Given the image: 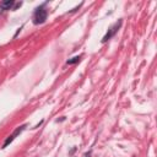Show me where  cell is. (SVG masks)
Instances as JSON below:
<instances>
[{
  "label": "cell",
  "instance_id": "cell-1",
  "mask_svg": "<svg viewBox=\"0 0 157 157\" xmlns=\"http://www.w3.org/2000/svg\"><path fill=\"white\" fill-rule=\"evenodd\" d=\"M48 17V11L44 9V5L39 6L36 9L34 13H33V23L34 25H40V23H44L45 20Z\"/></svg>",
  "mask_w": 157,
  "mask_h": 157
},
{
  "label": "cell",
  "instance_id": "cell-2",
  "mask_svg": "<svg viewBox=\"0 0 157 157\" xmlns=\"http://www.w3.org/2000/svg\"><path fill=\"white\" fill-rule=\"evenodd\" d=\"M120 26H121V21H118L117 23H114L109 29H108V32L105 33V36L103 37V39H102V43H105L107 40H109L117 32H118V29L120 28Z\"/></svg>",
  "mask_w": 157,
  "mask_h": 157
},
{
  "label": "cell",
  "instance_id": "cell-3",
  "mask_svg": "<svg viewBox=\"0 0 157 157\" xmlns=\"http://www.w3.org/2000/svg\"><path fill=\"white\" fill-rule=\"evenodd\" d=\"M25 128H26V125H21V126H18V128H17V129H16V130H15V131H13V132H12V134L6 139V140H5V142L2 144V148L7 147V145H9V144H11V142L16 139V136H17V135H20V134L25 130Z\"/></svg>",
  "mask_w": 157,
  "mask_h": 157
},
{
  "label": "cell",
  "instance_id": "cell-4",
  "mask_svg": "<svg viewBox=\"0 0 157 157\" xmlns=\"http://www.w3.org/2000/svg\"><path fill=\"white\" fill-rule=\"evenodd\" d=\"M13 5H15V1H12V0L2 1V2H0V9H2V10H10V9H12Z\"/></svg>",
  "mask_w": 157,
  "mask_h": 157
},
{
  "label": "cell",
  "instance_id": "cell-5",
  "mask_svg": "<svg viewBox=\"0 0 157 157\" xmlns=\"http://www.w3.org/2000/svg\"><path fill=\"white\" fill-rule=\"evenodd\" d=\"M80 59H81V56L78 55V56H74L72 59H69L67 61H66V64L67 65H72V64H76L77 61H80Z\"/></svg>",
  "mask_w": 157,
  "mask_h": 157
},
{
  "label": "cell",
  "instance_id": "cell-6",
  "mask_svg": "<svg viewBox=\"0 0 157 157\" xmlns=\"http://www.w3.org/2000/svg\"><path fill=\"white\" fill-rule=\"evenodd\" d=\"M86 157H90V153H87V155H86Z\"/></svg>",
  "mask_w": 157,
  "mask_h": 157
}]
</instances>
